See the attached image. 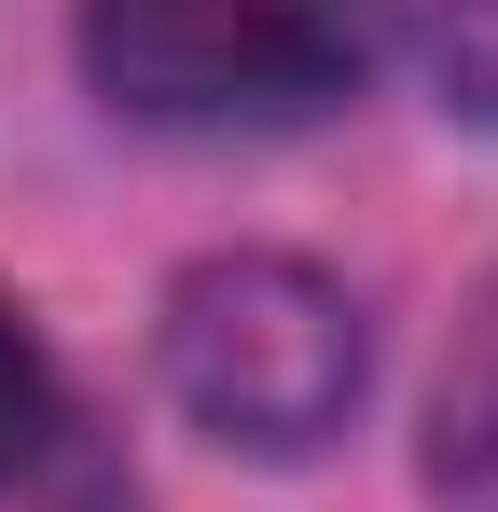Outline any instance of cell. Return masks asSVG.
I'll return each mask as SVG.
<instances>
[{"instance_id": "1", "label": "cell", "mask_w": 498, "mask_h": 512, "mask_svg": "<svg viewBox=\"0 0 498 512\" xmlns=\"http://www.w3.org/2000/svg\"><path fill=\"white\" fill-rule=\"evenodd\" d=\"M388 56V0H83V70L125 125L277 139L360 97Z\"/></svg>"}, {"instance_id": "2", "label": "cell", "mask_w": 498, "mask_h": 512, "mask_svg": "<svg viewBox=\"0 0 498 512\" xmlns=\"http://www.w3.org/2000/svg\"><path fill=\"white\" fill-rule=\"evenodd\" d=\"M153 346H166L180 416L208 443H236V457H319L332 429L360 416V374H374L346 277H319L291 250H208L166 291Z\"/></svg>"}, {"instance_id": "3", "label": "cell", "mask_w": 498, "mask_h": 512, "mask_svg": "<svg viewBox=\"0 0 498 512\" xmlns=\"http://www.w3.org/2000/svg\"><path fill=\"white\" fill-rule=\"evenodd\" d=\"M429 471L457 512H498V291L471 305V333L443 360V416H429Z\"/></svg>"}, {"instance_id": "4", "label": "cell", "mask_w": 498, "mask_h": 512, "mask_svg": "<svg viewBox=\"0 0 498 512\" xmlns=\"http://www.w3.org/2000/svg\"><path fill=\"white\" fill-rule=\"evenodd\" d=\"M56 443V374H42V333L0 305V499L28 485V457Z\"/></svg>"}]
</instances>
